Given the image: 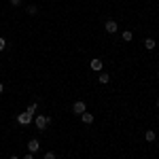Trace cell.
Instances as JSON below:
<instances>
[{
  "label": "cell",
  "mask_w": 159,
  "mask_h": 159,
  "mask_svg": "<svg viewBox=\"0 0 159 159\" xmlns=\"http://www.w3.org/2000/svg\"><path fill=\"white\" fill-rule=\"evenodd\" d=\"M49 121H51V119L47 117V115H36V117H34V125H36V129H40V132L47 129Z\"/></svg>",
  "instance_id": "obj_1"
},
{
  "label": "cell",
  "mask_w": 159,
  "mask_h": 159,
  "mask_svg": "<svg viewBox=\"0 0 159 159\" xmlns=\"http://www.w3.org/2000/svg\"><path fill=\"white\" fill-rule=\"evenodd\" d=\"M32 121H34V115H30V112H21V115H17V123H19V125H30Z\"/></svg>",
  "instance_id": "obj_2"
},
{
  "label": "cell",
  "mask_w": 159,
  "mask_h": 159,
  "mask_svg": "<svg viewBox=\"0 0 159 159\" xmlns=\"http://www.w3.org/2000/svg\"><path fill=\"white\" fill-rule=\"evenodd\" d=\"M85 110H87V106H85L83 100H76V102L72 104V112H74V115H83Z\"/></svg>",
  "instance_id": "obj_3"
},
{
  "label": "cell",
  "mask_w": 159,
  "mask_h": 159,
  "mask_svg": "<svg viewBox=\"0 0 159 159\" xmlns=\"http://www.w3.org/2000/svg\"><path fill=\"white\" fill-rule=\"evenodd\" d=\"M104 30H106L108 34H115V32H119V25H117L115 19H108V21L104 24Z\"/></svg>",
  "instance_id": "obj_4"
},
{
  "label": "cell",
  "mask_w": 159,
  "mask_h": 159,
  "mask_svg": "<svg viewBox=\"0 0 159 159\" xmlns=\"http://www.w3.org/2000/svg\"><path fill=\"white\" fill-rule=\"evenodd\" d=\"M38 151H40V142H38L36 138H32V140L28 142V153H32V155H34V153H38Z\"/></svg>",
  "instance_id": "obj_5"
},
{
  "label": "cell",
  "mask_w": 159,
  "mask_h": 159,
  "mask_svg": "<svg viewBox=\"0 0 159 159\" xmlns=\"http://www.w3.org/2000/svg\"><path fill=\"white\" fill-rule=\"evenodd\" d=\"M89 66H91V70H96V72H102V60H98V57H93V60L89 61Z\"/></svg>",
  "instance_id": "obj_6"
},
{
  "label": "cell",
  "mask_w": 159,
  "mask_h": 159,
  "mask_svg": "<svg viewBox=\"0 0 159 159\" xmlns=\"http://www.w3.org/2000/svg\"><path fill=\"white\" fill-rule=\"evenodd\" d=\"M81 121L85 123V125H91V123H93V115H89V112H83V115H81Z\"/></svg>",
  "instance_id": "obj_7"
},
{
  "label": "cell",
  "mask_w": 159,
  "mask_h": 159,
  "mask_svg": "<svg viewBox=\"0 0 159 159\" xmlns=\"http://www.w3.org/2000/svg\"><path fill=\"white\" fill-rule=\"evenodd\" d=\"M155 47H157V43H155V38H147V40H144V49H147V51H153Z\"/></svg>",
  "instance_id": "obj_8"
},
{
  "label": "cell",
  "mask_w": 159,
  "mask_h": 159,
  "mask_svg": "<svg viewBox=\"0 0 159 159\" xmlns=\"http://www.w3.org/2000/svg\"><path fill=\"white\" fill-rule=\"evenodd\" d=\"M102 85H106V83H110V74L108 72H100V79H98Z\"/></svg>",
  "instance_id": "obj_9"
},
{
  "label": "cell",
  "mask_w": 159,
  "mask_h": 159,
  "mask_svg": "<svg viewBox=\"0 0 159 159\" xmlns=\"http://www.w3.org/2000/svg\"><path fill=\"white\" fill-rule=\"evenodd\" d=\"M123 40H125V43H129V40H132V38H134V32H132V30H123Z\"/></svg>",
  "instance_id": "obj_10"
},
{
  "label": "cell",
  "mask_w": 159,
  "mask_h": 159,
  "mask_svg": "<svg viewBox=\"0 0 159 159\" xmlns=\"http://www.w3.org/2000/svg\"><path fill=\"white\" fill-rule=\"evenodd\" d=\"M144 140H147V142H153V140H155V132H153V129H148L147 134H144Z\"/></svg>",
  "instance_id": "obj_11"
},
{
  "label": "cell",
  "mask_w": 159,
  "mask_h": 159,
  "mask_svg": "<svg viewBox=\"0 0 159 159\" xmlns=\"http://www.w3.org/2000/svg\"><path fill=\"white\" fill-rule=\"evenodd\" d=\"M36 108H38V104H36V102H32V104L28 106V110H25V112H30V115H34V112H36Z\"/></svg>",
  "instance_id": "obj_12"
},
{
  "label": "cell",
  "mask_w": 159,
  "mask_h": 159,
  "mask_svg": "<svg viewBox=\"0 0 159 159\" xmlns=\"http://www.w3.org/2000/svg\"><path fill=\"white\" fill-rule=\"evenodd\" d=\"M25 13H28V15H36V13H38V9L34 7V4H30V7L25 9Z\"/></svg>",
  "instance_id": "obj_13"
},
{
  "label": "cell",
  "mask_w": 159,
  "mask_h": 159,
  "mask_svg": "<svg viewBox=\"0 0 159 159\" xmlns=\"http://www.w3.org/2000/svg\"><path fill=\"white\" fill-rule=\"evenodd\" d=\"M43 159H57V155L53 153V151H49V153H45V157Z\"/></svg>",
  "instance_id": "obj_14"
},
{
  "label": "cell",
  "mask_w": 159,
  "mask_h": 159,
  "mask_svg": "<svg viewBox=\"0 0 159 159\" xmlns=\"http://www.w3.org/2000/svg\"><path fill=\"white\" fill-rule=\"evenodd\" d=\"M4 49H7V40L0 36V51H4Z\"/></svg>",
  "instance_id": "obj_15"
},
{
  "label": "cell",
  "mask_w": 159,
  "mask_h": 159,
  "mask_svg": "<svg viewBox=\"0 0 159 159\" xmlns=\"http://www.w3.org/2000/svg\"><path fill=\"white\" fill-rule=\"evenodd\" d=\"M9 2H11L13 7H19V4H21V0H9Z\"/></svg>",
  "instance_id": "obj_16"
},
{
  "label": "cell",
  "mask_w": 159,
  "mask_h": 159,
  "mask_svg": "<svg viewBox=\"0 0 159 159\" xmlns=\"http://www.w3.org/2000/svg\"><path fill=\"white\" fill-rule=\"evenodd\" d=\"M24 159H34V155H32V153H30V155H25Z\"/></svg>",
  "instance_id": "obj_17"
},
{
  "label": "cell",
  "mask_w": 159,
  "mask_h": 159,
  "mask_svg": "<svg viewBox=\"0 0 159 159\" xmlns=\"http://www.w3.org/2000/svg\"><path fill=\"white\" fill-rule=\"evenodd\" d=\"M2 91H4V85H2V83H0V93H2Z\"/></svg>",
  "instance_id": "obj_18"
},
{
  "label": "cell",
  "mask_w": 159,
  "mask_h": 159,
  "mask_svg": "<svg viewBox=\"0 0 159 159\" xmlns=\"http://www.w3.org/2000/svg\"><path fill=\"white\" fill-rule=\"evenodd\" d=\"M9 159H19V157H17V155H11V157H9Z\"/></svg>",
  "instance_id": "obj_19"
},
{
  "label": "cell",
  "mask_w": 159,
  "mask_h": 159,
  "mask_svg": "<svg viewBox=\"0 0 159 159\" xmlns=\"http://www.w3.org/2000/svg\"><path fill=\"white\" fill-rule=\"evenodd\" d=\"M157 108H159V100H157Z\"/></svg>",
  "instance_id": "obj_20"
},
{
  "label": "cell",
  "mask_w": 159,
  "mask_h": 159,
  "mask_svg": "<svg viewBox=\"0 0 159 159\" xmlns=\"http://www.w3.org/2000/svg\"><path fill=\"white\" fill-rule=\"evenodd\" d=\"M0 64H2V61H0Z\"/></svg>",
  "instance_id": "obj_21"
}]
</instances>
